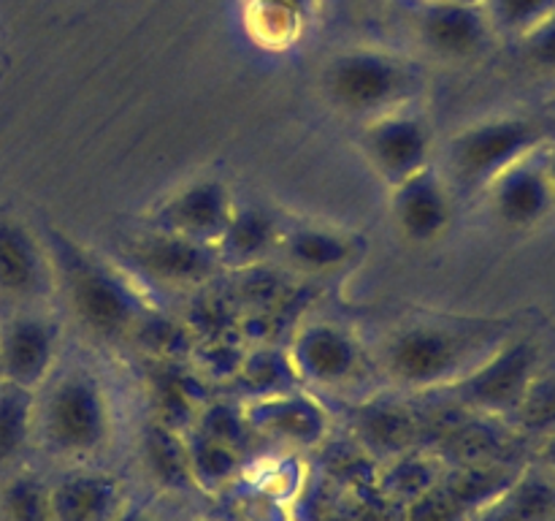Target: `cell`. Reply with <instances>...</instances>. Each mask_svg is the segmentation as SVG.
Instances as JSON below:
<instances>
[{
	"instance_id": "35",
	"label": "cell",
	"mask_w": 555,
	"mask_h": 521,
	"mask_svg": "<svg viewBox=\"0 0 555 521\" xmlns=\"http://www.w3.org/2000/svg\"><path fill=\"white\" fill-rule=\"evenodd\" d=\"M114 521H160V519H155V516L146 513V510H141V508H128V505H125Z\"/></svg>"
},
{
	"instance_id": "13",
	"label": "cell",
	"mask_w": 555,
	"mask_h": 521,
	"mask_svg": "<svg viewBox=\"0 0 555 521\" xmlns=\"http://www.w3.org/2000/svg\"><path fill=\"white\" fill-rule=\"evenodd\" d=\"M60 323L38 309H20L0 323V383L38 391L60 364Z\"/></svg>"
},
{
	"instance_id": "26",
	"label": "cell",
	"mask_w": 555,
	"mask_h": 521,
	"mask_svg": "<svg viewBox=\"0 0 555 521\" xmlns=\"http://www.w3.org/2000/svg\"><path fill=\"white\" fill-rule=\"evenodd\" d=\"M36 437V391L0 383V472L14 467Z\"/></svg>"
},
{
	"instance_id": "34",
	"label": "cell",
	"mask_w": 555,
	"mask_h": 521,
	"mask_svg": "<svg viewBox=\"0 0 555 521\" xmlns=\"http://www.w3.org/2000/svg\"><path fill=\"white\" fill-rule=\"evenodd\" d=\"M540 461L551 475H555V432L545 434L540 443Z\"/></svg>"
},
{
	"instance_id": "2",
	"label": "cell",
	"mask_w": 555,
	"mask_h": 521,
	"mask_svg": "<svg viewBox=\"0 0 555 521\" xmlns=\"http://www.w3.org/2000/svg\"><path fill=\"white\" fill-rule=\"evenodd\" d=\"M43 242L52 258L54 293L74 323L98 345H130L152 313L135 277L63 231H49Z\"/></svg>"
},
{
	"instance_id": "21",
	"label": "cell",
	"mask_w": 555,
	"mask_h": 521,
	"mask_svg": "<svg viewBox=\"0 0 555 521\" xmlns=\"http://www.w3.org/2000/svg\"><path fill=\"white\" fill-rule=\"evenodd\" d=\"M52 521H114L125 508V488L108 472H70L49 483Z\"/></svg>"
},
{
	"instance_id": "11",
	"label": "cell",
	"mask_w": 555,
	"mask_h": 521,
	"mask_svg": "<svg viewBox=\"0 0 555 521\" xmlns=\"http://www.w3.org/2000/svg\"><path fill=\"white\" fill-rule=\"evenodd\" d=\"M304 389H341L361 378L366 351L347 326L336 320H304L287 345Z\"/></svg>"
},
{
	"instance_id": "19",
	"label": "cell",
	"mask_w": 555,
	"mask_h": 521,
	"mask_svg": "<svg viewBox=\"0 0 555 521\" xmlns=\"http://www.w3.org/2000/svg\"><path fill=\"white\" fill-rule=\"evenodd\" d=\"M276 258L304 277H325L361 258V237L323 223L285 226Z\"/></svg>"
},
{
	"instance_id": "27",
	"label": "cell",
	"mask_w": 555,
	"mask_h": 521,
	"mask_svg": "<svg viewBox=\"0 0 555 521\" xmlns=\"http://www.w3.org/2000/svg\"><path fill=\"white\" fill-rule=\"evenodd\" d=\"M444 470H448V461L437 450L412 448L396 459L385 461L383 470H379V483L393 503L406 505L421 497L428 486H434Z\"/></svg>"
},
{
	"instance_id": "28",
	"label": "cell",
	"mask_w": 555,
	"mask_h": 521,
	"mask_svg": "<svg viewBox=\"0 0 555 521\" xmlns=\"http://www.w3.org/2000/svg\"><path fill=\"white\" fill-rule=\"evenodd\" d=\"M184 437H188L190 472H193L195 488L220 492L222 486H228L238 475L242 454L236 448L220 443V440L206 437V434L195 432V429H188Z\"/></svg>"
},
{
	"instance_id": "14",
	"label": "cell",
	"mask_w": 555,
	"mask_h": 521,
	"mask_svg": "<svg viewBox=\"0 0 555 521\" xmlns=\"http://www.w3.org/2000/svg\"><path fill=\"white\" fill-rule=\"evenodd\" d=\"M249 429L258 440L291 448H314L331 432V416L312 391L293 389L282 394L242 402Z\"/></svg>"
},
{
	"instance_id": "4",
	"label": "cell",
	"mask_w": 555,
	"mask_h": 521,
	"mask_svg": "<svg viewBox=\"0 0 555 521\" xmlns=\"http://www.w3.org/2000/svg\"><path fill=\"white\" fill-rule=\"evenodd\" d=\"M323 96L336 112L352 119L406 109L421 98L426 79L421 65L393 49L358 43L331 54L323 65Z\"/></svg>"
},
{
	"instance_id": "24",
	"label": "cell",
	"mask_w": 555,
	"mask_h": 521,
	"mask_svg": "<svg viewBox=\"0 0 555 521\" xmlns=\"http://www.w3.org/2000/svg\"><path fill=\"white\" fill-rule=\"evenodd\" d=\"M555 488L545 478L520 470V475L475 510L466 521H551Z\"/></svg>"
},
{
	"instance_id": "10",
	"label": "cell",
	"mask_w": 555,
	"mask_h": 521,
	"mask_svg": "<svg viewBox=\"0 0 555 521\" xmlns=\"http://www.w3.org/2000/svg\"><path fill=\"white\" fill-rule=\"evenodd\" d=\"M518 475V467L504 459L450 465L434 486L404 505V521H466Z\"/></svg>"
},
{
	"instance_id": "7",
	"label": "cell",
	"mask_w": 555,
	"mask_h": 521,
	"mask_svg": "<svg viewBox=\"0 0 555 521\" xmlns=\"http://www.w3.org/2000/svg\"><path fill=\"white\" fill-rule=\"evenodd\" d=\"M122 269L130 277L171 288V291H195L215 280L222 271L215 244L193 242L179 233L146 231L133 233L122 244Z\"/></svg>"
},
{
	"instance_id": "17",
	"label": "cell",
	"mask_w": 555,
	"mask_h": 521,
	"mask_svg": "<svg viewBox=\"0 0 555 521\" xmlns=\"http://www.w3.org/2000/svg\"><path fill=\"white\" fill-rule=\"evenodd\" d=\"M52 293L54 269L47 242L20 217L0 215V296L33 304Z\"/></svg>"
},
{
	"instance_id": "25",
	"label": "cell",
	"mask_w": 555,
	"mask_h": 521,
	"mask_svg": "<svg viewBox=\"0 0 555 521\" xmlns=\"http://www.w3.org/2000/svg\"><path fill=\"white\" fill-rule=\"evenodd\" d=\"M231 383L242 391L244 402L301 389V380H298L296 367H293L291 353H287V347L280 351L276 345L247 347Z\"/></svg>"
},
{
	"instance_id": "3",
	"label": "cell",
	"mask_w": 555,
	"mask_h": 521,
	"mask_svg": "<svg viewBox=\"0 0 555 521\" xmlns=\"http://www.w3.org/2000/svg\"><path fill=\"white\" fill-rule=\"evenodd\" d=\"M36 434L57 459L85 461L106 450L114 434L106 380L90 364H57L36 391Z\"/></svg>"
},
{
	"instance_id": "31",
	"label": "cell",
	"mask_w": 555,
	"mask_h": 521,
	"mask_svg": "<svg viewBox=\"0 0 555 521\" xmlns=\"http://www.w3.org/2000/svg\"><path fill=\"white\" fill-rule=\"evenodd\" d=\"M190 429L231 445V448H236L242 456L247 454L249 445L258 440L253 434V429H249L247 416H244V405H236V402L231 399L204 402L198 410V418H195V423Z\"/></svg>"
},
{
	"instance_id": "5",
	"label": "cell",
	"mask_w": 555,
	"mask_h": 521,
	"mask_svg": "<svg viewBox=\"0 0 555 521\" xmlns=\"http://www.w3.org/2000/svg\"><path fill=\"white\" fill-rule=\"evenodd\" d=\"M547 141L551 139L540 123L518 114H502L466 125L448 141L444 152L450 171L448 182L482 193L493 177H499L520 157L545 147Z\"/></svg>"
},
{
	"instance_id": "6",
	"label": "cell",
	"mask_w": 555,
	"mask_h": 521,
	"mask_svg": "<svg viewBox=\"0 0 555 521\" xmlns=\"http://www.w3.org/2000/svg\"><path fill=\"white\" fill-rule=\"evenodd\" d=\"M537 372H540L537 342H531L529 336L513 334L469 374L437 394H442L459 410L499 418L507 423Z\"/></svg>"
},
{
	"instance_id": "12",
	"label": "cell",
	"mask_w": 555,
	"mask_h": 521,
	"mask_svg": "<svg viewBox=\"0 0 555 521\" xmlns=\"http://www.w3.org/2000/svg\"><path fill=\"white\" fill-rule=\"evenodd\" d=\"M236 209V195L220 177H195L163 195L150 209L146 226L184 239L217 244Z\"/></svg>"
},
{
	"instance_id": "18",
	"label": "cell",
	"mask_w": 555,
	"mask_h": 521,
	"mask_svg": "<svg viewBox=\"0 0 555 521\" xmlns=\"http://www.w3.org/2000/svg\"><path fill=\"white\" fill-rule=\"evenodd\" d=\"M421 416L410 405L390 396H372L352 410V434H356L361 454L369 459L385 461L421 448L426 437Z\"/></svg>"
},
{
	"instance_id": "9",
	"label": "cell",
	"mask_w": 555,
	"mask_h": 521,
	"mask_svg": "<svg viewBox=\"0 0 555 521\" xmlns=\"http://www.w3.org/2000/svg\"><path fill=\"white\" fill-rule=\"evenodd\" d=\"M434 130L423 114L412 106L379 114L363 123L361 152L385 188L412 177L434 163Z\"/></svg>"
},
{
	"instance_id": "36",
	"label": "cell",
	"mask_w": 555,
	"mask_h": 521,
	"mask_svg": "<svg viewBox=\"0 0 555 521\" xmlns=\"http://www.w3.org/2000/svg\"><path fill=\"white\" fill-rule=\"evenodd\" d=\"M542 161H545L547 177H551V185L555 190V141H547V144L542 147Z\"/></svg>"
},
{
	"instance_id": "8",
	"label": "cell",
	"mask_w": 555,
	"mask_h": 521,
	"mask_svg": "<svg viewBox=\"0 0 555 521\" xmlns=\"http://www.w3.org/2000/svg\"><path fill=\"white\" fill-rule=\"evenodd\" d=\"M410 25L417 47L450 65L475 63L499 41L480 0H415Z\"/></svg>"
},
{
	"instance_id": "23",
	"label": "cell",
	"mask_w": 555,
	"mask_h": 521,
	"mask_svg": "<svg viewBox=\"0 0 555 521\" xmlns=\"http://www.w3.org/2000/svg\"><path fill=\"white\" fill-rule=\"evenodd\" d=\"M139 461L144 475L163 492L195 488L193 472H190L188 437L179 429L146 418L139 432Z\"/></svg>"
},
{
	"instance_id": "15",
	"label": "cell",
	"mask_w": 555,
	"mask_h": 521,
	"mask_svg": "<svg viewBox=\"0 0 555 521\" xmlns=\"http://www.w3.org/2000/svg\"><path fill=\"white\" fill-rule=\"evenodd\" d=\"M388 190L390 217L404 242H437L453 223V185L434 163Z\"/></svg>"
},
{
	"instance_id": "20",
	"label": "cell",
	"mask_w": 555,
	"mask_h": 521,
	"mask_svg": "<svg viewBox=\"0 0 555 521\" xmlns=\"http://www.w3.org/2000/svg\"><path fill=\"white\" fill-rule=\"evenodd\" d=\"M282 231L285 223L274 209L236 201V209L215 244L220 266L231 271H249L269 264L271 258H276Z\"/></svg>"
},
{
	"instance_id": "33",
	"label": "cell",
	"mask_w": 555,
	"mask_h": 521,
	"mask_svg": "<svg viewBox=\"0 0 555 521\" xmlns=\"http://www.w3.org/2000/svg\"><path fill=\"white\" fill-rule=\"evenodd\" d=\"M515 43L520 47V54L531 68L555 74V11Z\"/></svg>"
},
{
	"instance_id": "16",
	"label": "cell",
	"mask_w": 555,
	"mask_h": 521,
	"mask_svg": "<svg viewBox=\"0 0 555 521\" xmlns=\"http://www.w3.org/2000/svg\"><path fill=\"white\" fill-rule=\"evenodd\" d=\"M482 193L499 226L509 231L540 226L555 209V190L542 161V147L504 168L499 177L488 182Z\"/></svg>"
},
{
	"instance_id": "30",
	"label": "cell",
	"mask_w": 555,
	"mask_h": 521,
	"mask_svg": "<svg viewBox=\"0 0 555 521\" xmlns=\"http://www.w3.org/2000/svg\"><path fill=\"white\" fill-rule=\"evenodd\" d=\"M507 427L513 432L534 434V437L555 432V374H534L518 407L507 418Z\"/></svg>"
},
{
	"instance_id": "29",
	"label": "cell",
	"mask_w": 555,
	"mask_h": 521,
	"mask_svg": "<svg viewBox=\"0 0 555 521\" xmlns=\"http://www.w3.org/2000/svg\"><path fill=\"white\" fill-rule=\"evenodd\" d=\"M0 521H52L49 483L36 472H16L3 481Z\"/></svg>"
},
{
	"instance_id": "1",
	"label": "cell",
	"mask_w": 555,
	"mask_h": 521,
	"mask_svg": "<svg viewBox=\"0 0 555 521\" xmlns=\"http://www.w3.org/2000/svg\"><path fill=\"white\" fill-rule=\"evenodd\" d=\"M515 334L513 320L480 315H417L379 342V369L406 394L442 391Z\"/></svg>"
},
{
	"instance_id": "32",
	"label": "cell",
	"mask_w": 555,
	"mask_h": 521,
	"mask_svg": "<svg viewBox=\"0 0 555 521\" xmlns=\"http://www.w3.org/2000/svg\"><path fill=\"white\" fill-rule=\"evenodd\" d=\"M499 38L518 41L555 11V0H480Z\"/></svg>"
},
{
	"instance_id": "22",
	"label": "cell",
	"mask_w": 555,
	"mask_h": 521,
	"mask_svg": "<svg viewBox=\"0 0 555 521\" xmlns=\"http://www.w3.org/2000/svg\"><path fill=\"white\" fill-rule=\"evenodd\" d=\"M193 367L184 369L177 358H150V369H146L150 418L179 432H188L204 405L193 389Z\"/></svg>"
}]
</instances>
